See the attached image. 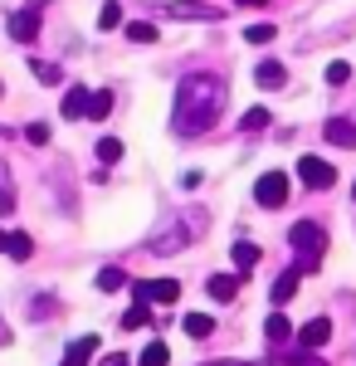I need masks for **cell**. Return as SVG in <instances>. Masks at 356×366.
I'll use <instances>...</instances> for the list:
<instances>
[{
	"label": "cell",
	"mask_w": 356,
	"mask_h": 366,
	"mask_svg": "<svg viewBox=\"0 0 356 366\" xmlns=\"http://www.w3.org/2000/svg\"><path fill=\"white\" fill-rule=\"evenodd\" d=\"M224 113V84H219L215 74H191V79H181L176 88V113H171V127L181 132V137H200V132H210Z\"/></svg>",
	"instance_id": "6da1fadb"
},
{
	"label": "cell",
	"mask_w": 356,
	"mask_h": 366,
	"mask_svg": "<svg viewBox=\"0 0 356 366\" xmlns=\"http://www.w3.org/2000/svg\"><path fill=\"white\" fill-rule=\"evenodd\" d=\"M288 244L298 254V274H312V269H322V254H327V229L317 225V220H298V225L288 229Z\"/></svg>",
	"instance_id": "7a4b0ae2"
},
{
	"label": "cell",
	"mask_w": 356,
	"mask_h": 366,
	"mask_svg": "<svg viewBox=\"0 0 356 366\" xmlns=\"http://www.w3.org/2000/svg\"><path fill=\"white\" fill-rule=\"evenodd\" d=\"M254 200H259L264 210H278V205L288 200V176H283V171H264V176L254 181Z\"/></svg>",
	"instance_id": "3957f363"
},
{
	"label": "cell",
	"mask_w": 356,
	"mask_h": 366,
	"mask_svg": "<svg viewBox=\"0 0 356 366\" xmlns=\"http://www.w3.org/2000/svg\"><path fill=\"white\" fill-rule=\"evenodd\" d=\"M132 293H137L142 303H176V298H181V283L176 279H142V283H132Z\"/></svg>",
	"instance_id": "277c9868"
},
{
	"label": "cell",
	"mask_w": 356,
	"mask_h": 366,
	"mask_svg": "<svg viewBox=\"0 0 356 366\" xmlns=\"http://www.w3.org/2000/svg\"><path fill=\"white\" fill-rule=\"evenodd\" d=\"M298 176H302V186H312V191H327L337 181L332 162H322V157H298Z\"/></svg>",
	"instance_id": "5b68a950"
},
{
	"label": "cell",
	"mask_w": 356,
	"mask_h": 366,
	"mask_svg": "<svg viewBox=\"0 0 356 366\" xmlns=\"http://www.w3.org/2000/svg\"><path fill=\"white\" fill-rule=\"evenodd\" d=\"M327 337H332L327 317H312V322H302V327H298V347H302V352H322Z\"/></svg>",
	"instance_id": "8992f818"
},
{
	"label": "cell",
	"mask_w": 356,
	"mask_h": 366,
	"mask_svg": "<svg viewBox=\"0 0 356 366\" xmlns=\"http://www.w3.org/2000/svg\"><path fill=\"white\" fill-rule=\"evenodd\" d=\"M93 357H98V337H93V332H83V337H74V347L64 352V362H59V366H88Z\"/></svg>",
	"instance_id": "52a82bcc"
},
{
	"label": "cell",
	"mask_w": 356,
	"mask_h": 366,
	"mask_svg": "<svg viewBox=\"0 0 356 366\" xmlns=\"http://www.w3.org/2000/svg\"><path fill=\"white\" fill-rule=\"evenodd\" d=\"M166 15H176V20H219L215 5H195V0H176V5H166Z\"/></svg>",
	"instance_id": "ba28073f"
},
{
	"label": "cell",
	"mask_w": 356,
	"mask_h": 366,
	"mask_svg": "<svg viewBox=\"0 0 356 366\" xmlns=\"http://www.w3.org/2000/svg\"><path fill=\"white\" fill-rule=\"evenodd\" d=\"M322 137H327L332 147H347V152H352V147H356V122H347V117H332L327 127H322Z\"/></svg>",
	"instance_id": "9c48e42d"
},
{
	"label": "cell",
	"mask_w": 356,
	"mask_h": 366,
	"mask_svg": "<svg viewBox=\"0 0 356 366\" xmlns=\"http://www.w3.org/2000/svg\"><path fill=\"white\" fill-rule=\"evenodd\" d=\"M88 98H93V93H88L83 84H74L69 93H64V103H59V113H64V117H88Z\"/></svg>",
	"instance_id": "30bf717a"
},
{
	"label": "cell",
	"mask_w": 356,
	"mask_h": 366,
	"mask_svg": "<svg viewBox=\"0 0 356 366\" xmlns=\"http://www.w3.org/2000/svg\"><path fill=\"white\" fill-rule=\"evenodd\" d=\"M254 84H259V88H283V84H288V69L274 64V59H264V64L254 69Z\"/></svg>",
	"instance_id": "8fae6325"
},
{
	"label": "cell",
	"mask_w": 356,
	"mask_h": 366,
	"mask_svg": "<svg viewBox=\"0 0 356 366\" xmlns=\"http://www.w3.org/2000/svg\"><path fill=\"white\" fill-rule=\"evenodd\" d=\"M210 298H219V303H234V293H239V274H210Z\"/></svg>",
	"instance_id": "7c38bea8"
},
{
	"label": "cell",
	"mask_w": 356,
	"mask_h": 366,
	"mask_svg": "<svg viewBox=\"0 0 356 366\" xmlns=\"http://www.w3.org/2000/svg\"><path fill=\"white\" fill-rule=\"evenodd\" d=\"M298 269H288V274H278L274 279V308H283V303H293V293H298Z\"/></svg>",
	"instance_id": "4fadbf2b"
},
{
	"label": "cell",
	"mask_w": 356,
	"mask_h": 366,
	"mask_svg": "<svg viewBox=\"0 0 356 366\" xmlns=\"http://www.w3.org/2000/svg\"><path fill=\"white\" fill-rule=\"evenodd\" d=\"M264 337L274 342V347H283V342H293V337H298V332H293V322H288L283 312H274V317L264 322Z\"/></svg>",
	"instance_id": "5bb4252c"
},
{
	"label": "cell",
	"mask_w": 356,
	"mask_h": 366,
	"mask_svg": "<svg viewBox=\"0 0 356 366\" xmlns=\"http://www.w3.org/2000/svg\"><path fill=\"white\" fill-rule=\"evenodd\" d=\"M34 20H39V5H34V10H20V15L10 20V34H15V39H34V34H39Z\"/></svg>",
	"instance_id": "9a60e30c"
},
{
	"label": "cell",
	"mask_w": 356,
	"mask_h": 366,
	"mask_svg": "<svg viewBox=\"0 0 356 366\" xmlns=\"http://www.w3.org/2000/svg\"><path fill=\"white\" fill-rule=\"evenodd\" d=\"M210 332H215V317H205V312H186V337L205 342Z\"/></svg>",
	"instance_id": "2e32d148"
},
{
	"label": "cell",
	"mask_w": 356,
	"mask_h": 366,
	"mask_svg": "<svg viewBox=\"0 0 356 366\" xmlns=\"http://www.w3.org/2000/svg\"><path fill=\"white\" fill-rule=\"evenodd\" d=\"M171 362V352H166V342H147V347H142V357H137V366H166Z\"/></svg>",
	"instance_id": "e0dca14e"
},
{
	"label": "cell",
	"mask_w": 356,
	"mask_h": 366,
	"mask_svg": "<svg viewBox=\"0 0 356 366\" xmlns=\"http://www.w3.org/2000/svg\"><path fill=\"white\" fill-rule=\"evenodd\" d=\"M254 264H259V244H249V239H239V244H234V269H239V274H249Z\"/></svg>",
	"instance_id": "ac0fdd59"
},
{
	"label": "cell",
	"mask_w": 356,
	"mask_h": 366,
	"mask_svg": "<svg viewBox=\"0 0 356 366\" xmlns=\"http://www.w3.org/2000/svg\"><path fill=\"white\" fill-rule=\"evenodd\" d=\"M34 79H39V84H49V88H59V84H64V69L49 64V59H39V64H34Z\"/></svg>",
	"instance_id": "d6986e66"
},
{
	"label": "cell",
	"mask_w": 356,
	"mask_h": 366,
	"mask_svg": "<svg viewBox=\"0 0 356 366\" xmlns=\"http://www.w3.org/2000/svg\"><path fill=\"white\" fill-rule=\"evenodd\" d=\"M117 25H122V5H117V0H108V5L98 10V29L108 34V29H117Z\"/></svg>",
	"instance_id": "ffe728a7"
},
{
	"label": "cell",
	"mask_w": 356,
	"mask_h": 366,
	"mask_svg": "<svg viewBox=\"0 0 356 366\" xmlns=\"http://www.w3.org/2000/svg\"><path fill=\"white\" fill-rule=\"evenodd\" d=\"M127 39H132V44H157V25H147V20H132V25H127Z\"/></svg>",
	"instance_id": "44dd1931"
},
{
	"label": "cell",
	"mask_w": 356,
	"mask_h": 366,
	"mask_svg": "<svg viewBox=\"0 0 356 366\" xmlns=\"http://www.w3.org/2000/svg\"><path fill=\"white\" fill-rule=\"evenodd\" d=\"M112 113V93L108 88H98L93 98H88V117H108Z\"/></svg>",
	"instance_id": "7402d4cb"
},
{
	"label": "cell",
	"mask_w": 356,
	"mask_h": 366,
	"mask_svg": "<svg viewBox=\"0 0 356 366\" xmlns=\"http://www.w3.org/2000/svg\"><path fill=\"white\" fill-rule=\"evenodd\" d=\"M239 127H244V132H264V127H269V108H249V113L239 117Z\"/></svg>",
	"instance_id": "603a6c76"
},
{
	"label": "cell",
	"mask_w": 356,
	"mask_h": 366,
	"mask_svg": "<svg viewBox=\"0 0 356 366\" xmlns=\"http://www.w3.org/2000/svg\"><path fill=\"white\" fill-rule=\"evenodd\" d=\"M98 162H103V167L122 162V142H117V137H103V142H98Z\"/></svg>",
	"instance_id": "cb8c5ba5"
},
{
	"label": "cell",
	"mask_w": 356,
	"mask_h": 366,
	"mask_svg": "<svg viewBox=\"0 0 356 366\" xmlns=\"http://www.w3.org/2000/svg\"><path fill=\"white\" fill-rule=\"evenodd\" d=\"M347 79H352V64H347V59H332V64H327V84L342 88Z\"/></svg>",
	"instance_id": "d4e9b609"
},
{
	"label": "cell",
	"mask_w": 356,
	"mask_h": 366,
	"mask_svg": "<svg viewBox=\"0 0 356 366\" xmlns=\"http://www.w3.org/2000/svg\"><path fill=\"white\" fill-rule=\"evenodd\" d=\"M122 283H127V274H122V269H98V288H103V293L122 288Z\"/></svg>",
	"instance_id": "484cf974"
},
{
	"label": "cell",
	"mask_w": 356,
	"mask_h": 366,
	"mask_svg": "<svg viewBox=\"0 0 356 366\" xmlns=\"http://www.w3.org/2000/svg\"><path fill=\"white\" fill-rule=\"evenodd\" d=\"M274 34H278L274 25H249V29H244V39H249V44H269Z\"/></svg>",
	"instance_id": "4316f807"
},
{
	"label": "cell",
	"mask_w": 356,
	"mask_h": 366,
	"mask_svg": "<svg viewBox=\"0 0 356 366\" xmlns=\"http://www.w3.org/2000/svg\"><path fill=\"white\" fill-rule=\"evenodd\" d=\"M142 322H147V303H142V298H137L132 308L122 312V327H142Z\"/></svg>",
	"instance_id": "83f0119b"
},
{
	"label": "cell",
	"mask_w": 356,
	"mask_h": 366,
	"mask_svg": "<svg viewBox=\"0 0 356 366\" xmlns=\"http://www.w3.org/2000/svg\"><path fill=\"white\" fill-rule=\"evenodd\" d=\"M29 249H34L29 234H10V259H29Z\"/></svg>",
	"instance_id": "f1b7e54d"
},
{
	"label": "cell",
	"mask_w": 356,
	"mask_h": 366,
	"mask_svg": "<svg viewBox=\"0 0 356 366\" xmlns=\"http://www.w3.org/2000/svg\"><path fill=\"white\" fill-rule=\"evenodd\" d=\"M25 137L34 142V147H44V142H49V127H44V122H29V127H25Z\"/></svg>",
	"instance_id": "f546056e"
},
{
	"label": "cell",
	"mask_w": 356,
	"mask_h": 366,
	"mask_svg": "<svg viewBox=\"0 0 356 366\" xmlns=\"http://www.w3.org/2000/svg\"><path fill=\"white\" fill-rule=\"evenodd\" d=\"M288 366H322V362H317V352H302V347H298V352L288 357Z\"/></svg>",
	"instance_id": "4dcf8cb0"
},
{
	"label": "cell",
	"mask_w": 356,
	"mask_h": 366,
	"mask_svg": "<svg viewBox=\"0 0 356 366\" xmlns=\"http://www.w3.org/2000/svg\"><path fill=\"white\" fill-rule=\"evenodd\" d=\"M200 181H205V176H200V171H186V176H181V191H195V186H200Z\"/></svg>",
	"instance_id": "1f68e13d"
},
{
	"label": "cell",
	"mask_w": 356,
	"mask_h": 366,
	"mask_svg": "<svg viewBox=\"0 0 356 366\" xmlns=\"http://www.w3.org/2000/svg\"><path fill=\"white\" fill-rule=\"evenodd\" d=\"M103 366H132V362H127L122 352H112V357H103Z\"/></svg>",
	"instance_id": "d6a6232c"
},
{
	"label": "cell",
	"mask_w": 356,
	"mask_h": 366,
	"mask_svg": "<svg viewBox=\"0 0 356 366\" xmlns=\"http://www.w3.org/2000/svg\"><path fill=\"white\" fill-rule=\"evenodd\" d=\"M0 254H10V234L5 229H0Z\"/></svg>",
	"instance_id": "836d02e7"
},
{
	"label": "cell",
	"mask_w": 356,
	"mask_h": 366,
	"mask_svg": "<svg viewBox=\"0 0 356 366\" xmlns=\"http://www.w3.org/2000/svg\"><path fill=\"white\" fill-rule=\"evenodd\" d=\"M239 5H254V10H259V5H269V0H239Z\"/></svg>",
	"instance_id": "e575fe53"
},
{
	"label": "cell",
	"mask_w": 356,
	"mask_h": 366,
	"mask_svg": "<svg viewBox=\"0 0 356 366\" xmlns=\"http://www.w3.org/2000/svg\"><path fill=\"white\" fill-rule=\"evenodd\" d=\"M352 196H356V186H352Z\"/></svg>",
	"instance_id": "d590c367"
}]
</instances>
